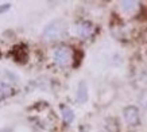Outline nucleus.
<instances>
[{"label": "nucleus", "instance_id": "nucleus-3", "mask_svg": "<svg viewBox=\"0 0 147 132\" xmlns=\"http://www.w3.org/2000/svg\"><path fill=\"white\" fill-rule=\"evenodd\" d=\"M123 116H124L125 123L128 125H138L139 121H140V116H139V110L136 106H127L123 110Z\"/></svg>", "mask_w": 147, "mask_h": 132}, {"label": "nucleus", "instance_id": "nucleus-9", "mask_svg": "<svg viewBox=\"0 0 147 132\" xmlns=\"http://www.w3.org/2000/svg\"><path fill=\"white\" fill-rule=\"evenodd\" d=\"M121 8L124 9V11H132V9H135V5H138V3L136 1H121L120 3Z\"/></svg>", "mask_w": 147, "mask_h": 132}, {"label": "nucleus", "instance_id": "nucleus-5", "mask_svg": "<svg viewBox=\"0 0 147 132\" xmlns=\"http://www.w3.org/2000/svg\"><path fill=\"white\" fill-rule=\"evenodd\" d=\"M13 57L18 62L23 63V62H27V58H28V53H27V47L26 46H23V44H19L16 47L13 48Z\"/></svg>", "mask_w": 147, "mask_h": 132}, {"label": "nucleus", "instance_id": "nucleus-12", "mask_svg": "<svg viewBox=\"0 0 147 132\" xmlns=\"http://www.w3.org/2000/svg\"><path fill=\"white\" fill-rule=\"evenodd\" d=\"M0 132H12L9 128H3V129H0Z\"/></svg>", "mask_w": 147, "mask_h": 132}, {"label": "nucleus", "instance_id": "nucleus-4", "mask_svg": "<svg viewBox=\"0 0 147 132\" xmlns=\"http://www.w3.org/2000/svg\"><path fill=\"white\" fill-rule=\"evenodd\" d=\"M93 32V26L89 22H80L76 26V34L81 38H88Z\"/></svg>", "mask_w": 147, "mask_h": 132}, {"label": "nucleus", "instance_id": "nucleus-10", "mask_svg": "<svg viewBox=\"0 0 147 132\" xmlns=\"http://www.w3.org/2000/svg\"><path fill=\"white\" fill-rule=\"evenodd\" d=\"M9 7H11V4H3V5H0V13H3V12H5V11H8L9 9Z\"/></svg>", "mask_w": 147, "mask_h": 132}, {"label": "nucleus", "instance_id": "nucleus-11", "mask_svg": "<svg viewBox=\"0 0 147 132\" xmlns=\"http://www.w3.org/2000/svg\"><path fill=\"white\" fill-rule=\"evenodd\" d=\"M140 101H142V105L147 108V92L142 94V98H140Z\"/></svg>", "mask_w": 147, "mask_h": 132}, {"label": "nucleus", "instance_id": "nucleus-1", "mask_svg": "<svg viewBox=\"0 0 147 132\" xmlns=\"http://www.w3.org/2000/svg\"><path fill=\"white\" fill-rule=\"evenodd\" d=\"M66 31V26L62 20H54V22L49 23L43 30V36L49 40H55L62 38L63 34Z\"/></svg>", "mask_w": 147, "mask_h": 132}, {"label": "nucleus", "instance_id": "nucleus-2", "mask_svg": "<svg viewBox=\"0 0 147 132\" xmlns=\"http://www.w3.org/2000/svg\"><path fill=\"white\" fill-rule=\"evenodd\" d=\"M73 58V51L69 47H58L54 51V62L58 66H66Z\"/></svg>", "mask_w": 147, "mask_h": 132}, {"label": "nucleus", "instance_id": "nucleus-8", "mask_svg": "<svg viewBox=\"0 0 147 132\" xmlns=\"http://www.w3.org/2000/svg\"><path fill=\"white\" fill-rule=\"evenodd\" d=\"M11 94H13V89L9 86L8 84H0V98L3 100V98H5V97L11 96Z\"/></svg>", "mask_w": 147, "mask_h": 132}, {"label": "nucleus", "instance_id": "nucleus-13", "mask_svg": "<svg viewBox=\"0 0 147 132\" xmlns=\"http://www.w3.org/2000/svg\"><path fill=\"white\" fill-rule=\"evenodd\" d=\"M81 132H86V131H85V129H81Z\"/></svg>", "mask_w": 147, "mask_h": 132}, {"label": "nucleus", "instance_id": "nucleus-7", "mask_svg": "<svg viewBox=\"0 0 147 132\" xmlns=\"http://www.w3.org/2000/svg\"><path fill=\"white\" fill-rule=\"evenodd\" d=\"M61 112H62L63 121H65L66 124H70L71 121L74 120V113H73V110H71L69 106L62 105V106H61Z\"/></svg>", "mask_w": 147, "mask_h": 132}, {"label": "nucleus", "instance_id": "nucleus-6", "mask_svg": "<svg viewBox=\"0 0 147 132\" xmlns=\"http://www.w3.org/2000/svg\"><path fill=\"white\" fill-rule=\"evenodd\" d=\"M88 100V86L84 81H81L77 89V101L78 102H85Z\"/></svg>", "mask_w": 147, "mask_h": 132}]
</instances>
